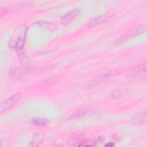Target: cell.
Returning <instances> with one entry per match:
<instances>
[{"mask_svg": "<svg viewBox=\"0 0 147 147\" xmlns=\"http://www.w3.org/2000/svg\"><path fill=\"white\" fill-rule=\"evenodd\" d=\"M146 27L147 26L146 24H143L138 26L131 28V29L122 34L119 37H118V38L115 41L114 44H119L125 42L137 36L145 33L146 31Z\"/></svg>", "mask_w": 147, "mask_h": 147, "instance_id": "obj_1", "label": "cell"}, {"mask_svg": "<svg viewBox=\"0 0 147 147\" xmlns=\"http://www.w3.org/2000/svg\"><path fill=\"white\" fill-rule=\"evenodd\" d=\"M117 74V71H109L102 74H99V75H96L95 76L90 79L88 82H87L85 83L84 86L86 88L94 87L107 80L108 79H109Z\"/></svg>", "mask_w": 147, "mask_h": 147, "instance_id": "obj_2", "label": "cell"}, {"mask_svg": "<svg viewBox=\"0 0 147 147\" xmlns=\"http://www.w3.org/2000/svg\"><path fill=\"white\" fill-rule=\"evenodd\" d=\"M37 67L33 66H22L11 69L8 73V76L10 79H17L22 78L28 73L34 72Z\"/></svg>", "mask_w": 147, "mask_h": 147, "instance_id": "obj_3", "label": "cell"}, {"mask_svg": "<svg viewBox=\"0 0 147 147\" xmlns=\"http://www.w3.org/2000/svg\"><path fill=\"white\" fill-rule=\"evenodd\" d=\"M28 30L27 27H24L20 32V33L14 42V44L13 45V48L16 50V52L19 53V55H21L22 56H24V53L23 52V48H24V45L26 36V33Z\"/></svg>", "mask_w": 147, "mask_h": 147, "instance_id": "obj_4", "label": "cell"}, {"mask_svg": "<svg viewBox=\"0 0 147 147\" xmlns=\"http://www.w3.org/2000/svg\"><path fill=\"white\" fill-rule=\"evenodd\" d=\"M22 95L21 92H17L6 99L0 106V113L2 114L14 106L21 99Z\"/></svg>", "mask_w": 147, "mask_h": 147, "instance_id": "obj_5", "label": "cell"}, {"mask_svg": "<svg viewBox=\"0 0 147 147\" xmlns=\"http://www.w3.org/2000/svg\"><path fill=\"white\" fill-rule=\"evenodd\" d=\"M80 13V10L79 9H74L64 14L61 18V23L65 26L70 24L75 18H76Z\"/></svg>", "mask_w": 147, "mask_h": 147, "instance_id": "obj_6", "label": "cell"}, {"mask_svg": "<svg viewBox=\"0 0 147 147\" xmlns=\"http://www.w3.org/2000/svg\"><path fill=\"white\" fill-rule=\"evenodd\" d=\"M94 111H95L94 109L91 107H83L77 110L74 114L71 115V116L68 118L71 119H73L80 118L82 117L88 116L92 114L94 112Z\"/></svg>", "mask_w": 147, "mask_h": 147, "instance_id": "obj_7", "label": "cell"}, {"mask_svg": "<svg viewBox=\"0 0 147 147\" xmlns=\"http://www.w3.org/2000/svg\"><path fill=\"white\" fill-rule=\"evenodd\" d=\"M84 139V135L82 132L77 131L74 133L67 140V144L69 146H78L80 142Z\"/></svg>", "mask_w": 147, "mask_h": 147, "instance_id": "obj_8", "label": "cell"}, {"mask_svg": "<svg viewBox=\"0 0 147 147\" xmlns=\"http://www.w3.org/2000/svg\"><path fill=\"white\" fill-rule=\"evenodd\" d=\"M109 19V16L107 14H103L100 16H96L93 18L88 24V27L93 28L98 26L100 24L104 23Z\"/></svg>", "mask_w": 147, "mask_h": 147, "instance_id": "obj_9", "label": "cell"}, {"mask_svg": "<svg viewBox=\"0 0 147 147\" xmlns=\"http://www.w3.org/2000/svg\"><path fill=\"white\" fill-rule=\"evenodd\" d=\"M146 71V63H144L130 70L129 72L127 73V77H129V78H133L142 73L145 72Z\"/></svg>", "mask_w": 147, "mask_h": 147, "instance_id": "obj_10", "label": "cell"}, {"mask_svg": "<svg viewBox=\"0 0 147 147\" xmlns=\"http://www.w3.org/2000/svg\"><path fill=\"white\" fill-rule=\"evenodd\" d=\"M128 92V89L126 87H121L115 89L111 94V97L113 99H118L125 96Z\"/></svg>", "mask_w": 147, "mask_h": 147, "instance_id": "obj_11", "label": "cell"}, {"mask_svg": "<svg viewBox=\"0 0 147 147\" xmlns=\"http://www.w3.org/2000/svg\"><path fill=\"white\" fill-rule=\"evenodd\" d=\"M30 122L34 126L40 127H45L49 124L48 120L42 118H33L31 119Z\"/></svg>", "mask_w": 147, "mask_h": 147, "instance_id": "obj_12", "label": "cell"}, {"mask_svg": "<svg viewBox=\"0 0 147 147\" xmlns=\"http://www.w3.org/2000/svg\"><path fill=\"white\" fill-rule=\"evenodd\" d=\"M44 140V135L42 133L36 134L33 138L32 142H30L31 146H37L42 144V142Z\"/></svg>", "mask_w": 147, "mask_h": 147, "instance_id": "obj_13", "label": "cell"}, {"mask_svg": "<svg viewBox=\"0 0 147 147\" xmlns=\"http://www.w3.org/2000/svg\"><path fill=\"white\" fill-rule=\"evenodd\" d=\"M62 78L61 75H58V76H55L50 78H48L45 80L47 83H55L58 82L59 80H60Z\"/></svg>", "mask_w": 147, "mask_h": 147, "instance_id": "obj_14", "label": "cell"}, {"mask_svg": "<svg viewBox=\"0 0 147 147\" xmlns=\"http://www.w3.org/2000/svg\"><path fill=\"white\" fill-rule=\"evenodd\" d=\"M146 113H142L141 114H140L138 116H137V122H140V123H143L144 122H146Z\"/></svg>", "mask_w": 147, "mask_h": 147, "instance_id": "obj_15", "label": "cell"}, {"mask_svg": "<svg viewBox=\"0 0 147 147\" xmlns=\"http://www.w3.org/2000/svg\"><path fill=\"white\" fill-rule=\"evenodd\" d=\"M7 13V9L4 7H1L0 9V17H2Z\"/></svg>", "mask_w": 147, "mask_h": 147, "instance_id": "obj_16", "label": "cell"}, {"mask_svg": "<svg viewBox=\"0 0 147 147\" xmlns=\"http://www.w3.org/2000/svg\"><path fill=\"white\" fill-rule=\"evenodd\" d=\"M114 145V144L112 142H109L107 144L105 145V146H113Z\"/></svg>", "mask_w": 147, "mask_h": 147, "instance_id": "obj_17", "label": "cell"}]
</instances>
